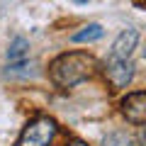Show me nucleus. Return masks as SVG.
<instances>
[{
    "label": "nucleus",
    "instance_id": "nucleus-10",
    "mask_svg": "<svg viewBox=\"0 0 146 146\" xmlns=\"http://www.w3.org/2000/svg\"><path fill=\"white\" fill-rule=\"evenodd\" d=\"M76 3H85V0H76Z\"/></svg>",
    "mask_w": 146,
    "mask_h": 146
},
{
    "label": "nucleus",
    "instance_id": "nucleus-3",
    "mask_svg": "<svg viewBox=\"0 0 146 146\" xmlns=\"http://www.w3.org/2000/svg\"><path fill=\"white\" fill-rule=\"evenodd\" d=\"M105 76L112 83V88H127L134 78V63L129 58H107L105 63Z\"/></svg>",
    "mask_w": 146,
    "mask_h": 146
},
{
    "label": "nucleus",
    "instance_id": "nucleus-9",
    "mask_svg": "<svg viewBox=\"0 0 146 146\" xmlns=\"http://www.w3.org/2000/svg\"><path fill=\"white\" fill-rule=\"evenodd\" d=\"M68 146H85V144H83V141H71Z\"/></svg>",
    "mask_w": 146,
    "mask_h": 146
},
{
    "label": "nucleus",
    "instance_id": "nucleus-6",
    "mask_svg": "<svg viewBox=\"0 0 146 146\" xmlns=\"http://www.w3.org/2000/svg\"><path fill=\"white\" fill-rule=\"evenodd\" d=\"M29 56V42H27L25 36H15L7 49V58L10 61H22V58Z\"/></svg>",
    "mask_w": 146,
    "mask_h": 146
},
{
    "label": "nucleus",
    "instance_id": "nucleus-7",
    "mask_svg": "<svg viewBox=\"0 0 146 146\" xmlns=\"http://www.w3.org/2000/svg\"><path fill=\"white\" fill-rule=\"evenodd\" d=\"M100 36H102V27L100 25H88V27H83L78 34H73L71 39L76 44H85V42H98Z\"/></svg>",
    "mask_w": 146,
    "mask_h": 146
},
{
    "label": "nucleus",
    "instance_id": "nucleus-4",
    "mask_svg": "<svg viewBox=\"0 0 146 146\" xmlns=\"http://www.w3.org/2000/svg\"><path fill=\"white\" fill-rule=\"evenodd\" d=\"M122 112L131 124L141 127L146 122V93H131L122 100Z\"/></svg>",
    "mask_w": 146,
    "mask_h": 146
},
{
    "label": "nucleus",
    "instance_id": "nucleus-1",
    "mask_svg": "<svg viewBox=\"0 0 146 146\" xmlns=\"http://www.w3.org/2000/svg\"><path fill=\"white\" fill-rule=\"evenodd\" d=\"M93 68H95V61L90 54L68 51V54H61L51 63L49 71H51V80L58 88H73V85L88 80L93 76Z\"/></svg>",
    "mask_w": 146,
    "mask_h": 146
},
{
    "label": "nucleus",
    "instance_id": "nucleus-2",
    "mask_svg": "<svg viewBox=\"0 0 146 146\" xmlns=\"http://www.w3.org/2000/svg\"><path fill=\"white\" fill-rule=\"evenodd\" d=\"M56 122L51 117H36L25 127L22 136L17 139V146H49L56 136Z\"/></svg>",
    "mask_w": 146,
    "mask_h": 146
},
{
    "label": "nucleus",
    "instance_id": "nucleus-5",
    "mask_svg": "<svg viewBox=\"0 0 146 146\" xmlns=\"http://www.w3.org/2000/svg\"><path fill=\"white\" fill-rule=\"evenodd\" d=\"M136 42H139V32H136V29H124L115 39L110 56H112V58H129V54L136 49Z\"/></svg>",
    "mask_w": 146,
    "mask_h": 146
},
{
    "label": "nucleus",
    "instance_id": "nucleus-8",
    "mask_svg": "<svg viewBox=\"0 0 146 146\" xmlns=\"http://www.w3.org/2000/svg\"><path fill=\"white\" fill-rule=\"evenodd\" d=\"M102 146H136V141L127 131H110L102 139Z\"/></svg>",
    "mask_w": 146,
    "mask_h": 146
}]
</instances>
